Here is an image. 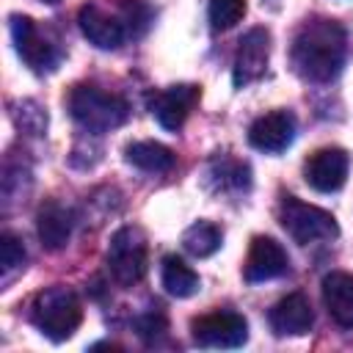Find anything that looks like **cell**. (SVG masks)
<instances>
[{
    "instance_id": "1",
    "label": "cell",
    "mask_w": 353,
    "mask_h": 353,
    "mask_svg": "<svg viewBox=\"0 0 353 353\" xmlns=\"http://www.w3.org/2000/svg\"><path fill=\"white\" fill-rule=\"evenodd\" d=\"M292 69L309 83L334 80L347 61V33L336 19L312 17L292 39Z\"/></svg>"
},
{
    "instance_id": "2",
    "label": "cell",
    "mask_w": 353,
    "mask_h": 353,
    "mask_svg": "<svg viewBox=\"0 0 353 353\" xmlns=\"http://www.w3.org/2000/svg\"><path fill=\"white\" fill-rule=\"evenodd\" d=\"M66 105H69L72 119H74L83 130L94 132V135L110 132V130L121 127V124L127 121V116H130V105H127L119 94L102 91L99 85H91V83L74 85V88L69 91Z\"/></svg>"
},
{
    "instance_id": "3",
    "label": "cell",
    "mask_w": 353,
    "mask_h": 353,
    "mask_svg": "<svg viewBox=\"0 0 353 353\" xmlns=\"http://www.w3.org/2000/svg\"><path fill=\"white\" fill-rule=\"evenodd\" d=\"M30 320L44 336H50L52 342H63L80 328L83 303L74 290H69L63 284H52L33 298Z\"/></svg>"
},
{
    "instance_id": "4",
    "label": "cell",
    "mask_w": 353,
    "mask_h": 353,
    "mask_svg": "<svg viewBox=\"0 0 353 353\" xmlns=\"http://www.w3.org/2000/svg\"><path fill=\"white\" fill-rule=\"evenodd\" d=\"M279 221L284 226V232L298 243V245H309L317 240H331L339 234L336 218L314 204H306L295 196H281L279 201Z\"/></svg>"
},
{
    "instance_id": "5",
    "label": "cell",
    "mask_w": 353,
    "mask_h": 353,
    "mask_svg": "<svg viewBox=\"0 0 353 353\" xmlns=\"http://www.w3.org/2000/svg\"><path fill=\"white\" fill-rule=\"evenodd\" d=\"M105 259H108V270L116 284H121V287L138 284L146 276V265H149L146 234L138 226H121L110 237Z\"/></svg>"
},
{
    "instance_id": "6",
    "label": "cell",
    "mask_w": 353,
    "mask_h": 353,
    "mask_svg": "<svg viewBox=\"0 0 353 353\" xmlns=\"http://www.w3.org/2000/svg\"><path fill=\"white\" fill-rule=\"evenodd\" d=\"M11 36H14V47L19 52V58L25 61V66H30L33 72H52L61 61V50L58 44L47 36V30H41L30 17L25 14H11Z\"/></svg>"
},
{
    "instance_id": "7",
    "label": "cell",
    "mask_w": 353,
    "mask_h": 353,
    "mask_svg": "<svg viewBox=\"0 0 353 353\" xmlns=\"http://www.w3.org/2000/svg\"><path fill=\"white\" fill-rule=\"evenodd\" d=\"M193 342L199 347H240L248 339V323L237 312H210L190 323Z\"/></svg>"
},
{
    "instance_id": "8",
    "label": "cell",
    "mask_w": 353,
    "mask_h": 353,
    "mask_svg": "<svg viewBox=\"0 0 353 353\" xmlns=\"http://www.w3.org/2000/svg\"><path fill=\"white\" fill-rule=\"evenodd\" d=\"M199 99H201V88L199 85H193V83H176V85H168V88L152 94L149 97V110L160 121V127L176 132L188 121V116L199 105Z\"/></svg>"
},
{
    "instance_id": "9",
    "label": "cell",
    "mask_w": 353,
    "mask_h": 353,
    "mask_svg": "<svg viewBox=\"0 0 353 353\" xmlns=\"http://www.w3.org/2000/svg\"><path fill=\"white\" fill-rule=\"evenodd\" d=\"M268 58H270V33L265 28H251L240 39V47L234 55V66H232L234 85L245 88L254 80H259L268 69Z\"/></svg>"
},
{
    "instance_id": "10",
    "label": "cell",
    "mask_w": 353,
    "mask_h": 353,
    "mask_svg": "<svg viewBox=\"0 0 353 353\" xmlns=\"http://www.w3.org/2000/svg\"><path fill=\"white\" fill-rule=\"evenodd\" d=\"M347 168H350V160H347L345 149H339V146H323V149L312 152L309 160L303 163V176H306V182L314 190L334 193V190H339L345 185Z\"/></svg>"
},
{
    "instance_id": "11",
    "label": "cell",
    "mask_w": 353,
    "mask_h": 353,
    "mask_svg": "<svg viewBox=\"0 0 353 353\" xmlns=\"http://www.w3.org/2000/svg\"><path fill=\"white\" fill-rule=\"evenodd\" d=\"M287 270H290V256L281 248V243H276L273 237H265V234L251 240L248 256L243 262V279L245 281H251V284L270 281V279L284 276Z\"/></svg>"
},
{
    "instance_id": "12",
    "label": "cell",
    "mask_w": 353,
    "mask_h": 353,
    "mask_svg": "<svg viewBox=\"0 0 353 353\" xmlns=\"http://www.w3.org/2000/svg\"><path fill=\"white\" fill-rule=\"evenodd\" d=\"M295 138V116L287 110H270L248 127V143L259 152L279 154L284 152Z\"/></svg>"
},
{
    "instance_id": "13",
    "label": "cell",
    "mask_w": 353,
    "mask_h": 353,
    "mask_svg": "<svg viewBox=\"0 0 353 353\" xmlns=\"http://www.w3.org/2000/svg\"><path fill=\"white\" fill-rule=\"evenodd\" d=\"M268 320L276 336H303L314 323V312L303 292H290L270 309Z\"/></svg>"
},
{
    "instance_id": "14",
    "label": "cell",
    "mask_w": 353,
    "mask_h": 353,
    "mask_svg": "<svg viewBox=\"0 0 353 353\" xmlns=\"http://www.w3.org/2000/svg\"><path fill=\"white\" fill-rule=\"evenodd\" d=\"M77 25H80L83 36H85L94 47H99V50H116V47L124 41V36H127L121 19L110 17L108 11H102V8L94 6V3H88V6L80 8Z\"/></svg>"
},
{
    "instance_id": "15",
    "label": "cell",
    "mask_w": 353,
    "mask_h": 353,
    "mask_svg": "<svg viewBox=\"0 0 353 353\" xmlns=\"http://www.w3.org/2000/svg\"><path fill=\"white\" fill-rule=\"evenodd\" d=\"M323 303L336 325L353 331V273L331 270L323 279Z\"/></svg>"
},
{
    "instance_id": "16",
    "label": "cell",
    "mask_w": 353,
    "mask_h": 353,
    "mask_svg": "<svg viewBox=\"0 0 353 353\" xmlns=\"http://www.w3.org/2000/svg\"><path fill=\"white\" fill-rule=\"evenodd\" d=\"M72 226H74L72 210L58 204V201H47L36 215V232H39V240L47 251L66 248V243L72 237Z\"/></svg>"
},
{
    "instance_id": "17",
    "label": "cell",
    "mask_w": 353,
    "mask_h": 353,
    "mask_svg": "<svg viewBox=\"0 0 353 353\" xmlns=\"http://www.w3.org/2000/svg\"><path fill=\"white\" fill-rule=\"evenodd\" d=\"M124 160L146 174H165L174 168L176 154L160 141H135L124 149Z\"/></svg>"
},
{
    "instance_id": "18",
    "label": "cell",
    "mask_w": 353,
    "mask_h": 353,
    "mask_svg": "<svg viewBox=\"0 0 353 353\" xmlns=\"http://www.w3.org/2000/svg\"><path fill=\"white\" fill-rule=\"evenodd\" d=\"M163 287L174 298H190V295L199 292L201 281H199V276H196V270L190 265H185L179 256L168 254L163 259Z\"/></svg>"
},
{
    "instance_id": "19",
    "label": "cell",
    "mask_w": 353,
    "mask_h": 353,
    "mask_svg": "<svg viewBox=\"0 0 353 353\" xmlns=\"http://www.w3.org/2000/svg\"><path fill=\"white\" fill-rule=\"evenodd\" d=\"M221 240H223V234H221V229H218L215 223H210V221H196V223H190V226L185 229V234H182V248H185L190 256L204 259V256H212V254L221 248Z\"/></svg>"
},
{
    "instance_id": "20",
    "label": "cell",
    "mask_w": 353,
    "mask_h": 353,
    "mask_svg": "<svg viewBox=\"0 0 353 353\" xmlns=\"http://www.w3.org/2000/svg\"><path fill=\"white\" fill-rule=\"evenodd\" d=\"M25 259H28V254H25L22 240L17 234H11V232H3L0 234V273H3V284L14 281L17 273L25 270Z\"/></svg>"
},
{
    "instance_id": "21",
    "label": "cell",
    "mask_w": 353,
    "mask_h": 353,
    "mask_svg": "<svg viewBox=\"0 0 353 353\" xmlns=\"http://www.w3.org/2000/svg\"><path fill=\"white\" fill-rule=\"evenodd\" d=\"M210 174H212V176H218L221 188H232V190L248 188V182H251V176H248V174H251V171H248V165H245V163H240V160H234V157H226V154H221V157H215V160H212Z\"/></svg>"
},
{
    "instance_id": "22",
    "label": "cell",
    "mask_w": 353,
    "mask_h": 353,
    "mask_svg": "<svg viewBox=\"0 0 353 353\" xmlns=\"http://www.w3.org/2000/svg\"><path fill=\"white\" fill-rule=\"evenodd\" d=\"M11 113H14L17 127H19L22 132H28V135H41V132L47 130V113H44V108H41L39 102H33V99L17 102Z\"/></svg>"
},
{
    "instance_id": "23",
    "label": "cell",
    "mask_w": 353,
    "mask_h": 353,
    "mask_svg": "<svg viewBox=\"0 0 353 353\" xmlns=\"http://www.w3.org/2000/svg\"><path fill=\"white\" fill-rule=\"evenodd\" d=\"M210 28L212 30H229L234 28L245 14V0H210Z\"/></svg>"
},
{
    "instance_id": "24",
    "label": "cell",
    "mask_w": 353,
    "mask_h": 353,
    "mask_svg": "<svg viewBox=\"0 0 353 353\" xmlns=\"http://www.w3.org/2000/svg\"><path fill=\"white\" fill-rule=\"evenodd\" d=\"M121 25H127L124 30L132 33L135 39L146 33L149 28V19H152V11L146 6V0H121Z\"/></svg>"
},
{
    "instance_id": "25",
    "label": "cell",
    "mask_w": 353,
    "mask_h": 353,
    "mask_svg": "<svg viewBox=\"0 0 353 353\" xmlns=\"http://www.w3.org/2000/svg\"><path fill=\"white\" fill-rule=\"evenodd\" d=\"M135 331H138V336L143 339V342H157L160 336H165V331H168V320H165V314L160 312V309H149V312H143V314H138V320H135Z\"/></svg>"
},
{
    "instance_id": "26",
    "label": "cell",
    "mask_w": 353,
    "mask_h": 353,
    "mask_svg": "<svg viewBox=\"0 0 353 353\" xmlns=\"http://www.w3.org/2000/svg\"><path fill=\"white\" fill-rule=\"evenodd\" d=\"M39 3H50V6H52V3H58V0H39Z\"/></svg>"
}]
</instances>
